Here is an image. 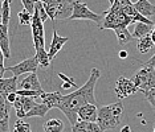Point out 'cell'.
Here are the masks:
<instances>
[{
  "label": "cell",
  "mask_w": 155,
  "mask_h": 132,
  "mask_svg": "<svg viewBox=\"0 0 155 132\" xmlns=\"http://www.w3.org/2000/svg\"><path fill=\"white\" fill-rule=\"evenodd\" d=\"M36 2H41L44 4H53V3H58L60 0H36Z\"/></svg>",
  "instance_id": "36"
},
{
  "label": "cell",
  "mask_w": 155,
  "mask_h": 132,
  "mask_svg": "<svg viewBox=\"0 0 155 132\" xmlns=\"http://www.w3.org/2000/svg\"><path fill=\"white\" fill-rule=\"evenodd\" d=\"M28 132H31V130H29V131H28Z\"/></svg>",
  "instance_id": "43"
},
{
  "label": "cell",
  "mask_w": 155,
  "mask_h": 132,
  "mask_svg": "<svg viewBox=\"0 0 155 132\" xmlns=\"http://www.w3.org/2000/svg\"><path fill=\"white\" fill-rule=\"evenodd\" d=\"M51 110L49 107L45 105V103H37L36 106L33 107L32 110L29 111V112H27V115H25V118H32V116H38V118H44L45 115L48 114V111Z\"/></svg>",
  "instance_id": "21"
},
{
  "label": "cell",
  "mask_w": 155,
  "mask_h": 132,
  "mask_svg": "<svg viewBox=\"0 0 155 132\" xmlns=\"http://www.w3.org/2000/svg\"><path fill=\"white\" fill-rule=\"evenodd\" d=\"M69 41V37H61L58 36L57 30L53 29V37H52V42H51V46H49V50H48V54H49V60H53L56 57V54L58 53L60 50L64 48V45Z\"/></svg>",
  "instance_id": "10"
},
{
  "label": "cell",
  "mask_w": 155,
  "mask_h": 132,
  "mask_svg": "<svg viewBox=\"0 0 155 132\" xmlns=\"http://www.w3.org/2000/svg\"><path fill=\"white\" fill-rule=\"evenodd\" d=\"M62 98H64V95L61 93L54 91V93H44L40 98H36V99H40L49 108H58V106L62 102Z\"/></svg>",
  "instance_id": "12"
},
{
  "label": "cell",
  "mask_w": 155,
  "mask_h": 132,
  "mask_svg": "<svg viewBox=\"0 0 155 132\" xmlns=\"http://www.w3.org/2000/svg\"><path fill=\"white\" fill-rule=\"evenodd\" d=\"M24 9H27L28 12H31L33 15L35 9H36V0H21Z\"/></svg>",
  "instance_id": "30"
},
{
  "label": "cell",
  "mask_w": 155,
  "mask_h": 132,
  "mask_svg": "<svg viewBox=\"0 0 155 132\" xmlns=\"http://www.w3.org/2000/svg\"><path fill=\"white\" fill-rule=\"evenodd\" d=\"M19 87H20V90H36V91H41V90H43L36 73H29V74L20 82Z\"/></svg>",
  "instance_id": "13"
},
{
  "label": "cell",
  "mask_w": 155,
  "mask_h": 132,
  "mask_svg": "<svg viewBox=\"0 0 155 132\" xmlns=\"http://www.w3.org/2000/svg\"><path fill=\"white\" fill-rule=\"evenodd\" d=\"M154 132H155V126H154Z\"/></svg>",
  "instance_id": "42"
},
{
  "label": "cell",
  "mask_w": 155,
  "mask_h": 132,
  "mask_svg": "<svg viewBox=\"0 0 155 132\" xmlns=\"http://www.w3.org/2000/svg\"><path fill=\"white\" fill-rule=\"evenodd\" d=\"M104 21L101 24V29H118V28H127L130 24H134L133 17H130L121 12L106 11L104 12Z\"/></svg>",
  "instance_id": "4"
},
{
  "label": "cell",
  "mask_w": 155,
  "mask_h": 132,
  "mask_svg": "<svg viewBox=\"0 0 155 132\" xmlns=\"http://www.w3.org/2000/svg\"><path fill=\"white\" fill-rule=\"evenodd\" d=\"M17 77L13 75L12 78H0V94H8L17 93Z\"/></svg>",
  "instance_id": "17"
},
{
  "label": "cell",
  "mask_w": 155,
  "mask_h": 132,
  "mask_svg": "<svg viewBox=\"0 0 155 132\" xmlns=\"http://www.w3.org/2000/svg\"><path fill=\"white\" fill-rule=\"evenodd\" d=\"M69 87H73L70 83H66V82H64V85H62V89H69Z\"/></svg>",
  "instance_id": "38"
},
{
  "label": "cell",
  "mask_w": 155,
  "mask_h": 132,
  "mask_svg": "<svg viewBox=\"0 0 155 132\" xmlns=\"http://www.w3.org/2000/svg\"><path fill=\"white\" fill-rule=\"evenodd\" d=\"M114 91H115L117 98L119 100H122V99L127 98V96H130V95H133V94H135L137 91H139V89L134 85V82L131 81V79L121 75V77L117 79V82H115Z\"/></svg>",
  "instance_id": "7"
},
{
  "label": "cell",
  "mask_w": 155,
  "mask_h": 132,
  "mask_svg": "<svg viewBox=\"0 0 155 132\" xmlns=\"http://www.w3.org/2000/svg\"><path fill=\"white\" fill-rule=\"evenodd\" d=\"M144 65H147V66H151V68H154L155 69V54L153 55V57L150 58L147 62H144Z\"/></svg>",
  "instance_id": "35"
},
{
  "label": "cell",
  "mask_w": 155,
  "mask_h": 132,
  "mask_svg": "<svg viewBox=\"0 0 155 132\" xmlns=\"http://www.w3.org/2000/svg\"><path fill=\"white\" fill-rule=\"evenodd\" d=\"M20 99H21V102H23V108H24L25 112H29V111L37 105V102H36V99L35 98H29V96H20Z\"/></svg>",
  "instance_id": "26"
},
{
  "label": "cell",
  "mask_w": 155,
  "mask_h": 132,
  "mask_svg": "<svg viewBox=\"0 0 155 132\" xmlns=\"http://www.w3.org/2000/svg\"><path fill=\"white\" fill-rule=\"evenodd\" d=\"M32 36H33V44L35 49L38 50L41 48H45V32H44V23L38 13L35 11L32 17Z\"/></svg>",
  "instance_id": "6"
},
{
  "label": "cell",
  "mask_w": 155,
  "mask_h": 132,
  "mask_svg": "<svg viewBox=\"0 0 155 132\" xmlns=\"http://www.w3.org/2000/svg\"><path fill=\"white\" fill-rule=\"evenodd\" d=\"M109 11H113V12H121V13H125L130 17H134L137 15V9L134 8V4L130 0H114L113 5L110 7Z\"/></svg>",
  "instance_id": "9"
},
{
  "label": "cell",
  "mask_w": 155,
  "mask_h": 132,
  "mask_svg": "<svg viewBox=\"0 0 155 132\" xmlns=\"http://www.w3.org/2000/svg\"><path fill=\"white\" fill-rule=\"evenodd\" d=\"M134 8L142 16L147 17V19H151V17L155 15V5L151 4L149 0H138V2L134 4Z\"/></svg>",
  "instance_id": "16"
},
{
  "label": "cell",
  "mask_w": 155,
  "mask_h": 132,
  "mask_svg": "<svg viewBox=\"0 0 155 132\" xmlns=\"http://www.w3.org/2000/svg\"><path fill=\"white\" fill-rule=\"evenodd\" d=\"M101 75V71L98 69H91L90 77L87 82L82 87H78L76 91L64 95L61 105L58 106V110L64 112V115L68 118L70 126H74L78 121V111L81 107H84L87 103H93L97 105L96 96H94V89H96V83Z\"/></svg>",
  "instance_id": "1"
},
{
  "label": "cell",
  "mask_w": 155,
  "mask_h": 132,
  "mask_svg": "<svg viewBox=\"0 0 155 132\" xmlns=\"http://www.w3.org/2000/svg\"><path fill=\"white\" fill-rule=\"evenodd\" d=\"M72 132H87L86 127H85V121L78 120L77 124H74V126L72 127Z\"/></svg>",
  "instance_id": "31"
},
{
  "label": "cell",
  "mask_w": 155,
  "mask_h": 132,
  "mask_svg": "<svg viewBox=\"0 0 155 132\" xmlns=\"http://www.w3.org/2000/svg\"><path fill=\"white\" fill-rule=\"evenodd\" d=\"M31 130L29 124L23 121L21 119H17L15 121V127H13V132H28Z\"/></svg>",
  "instance_id": "27"
},
{
  "label": "cell",
  "mask_w": 155,
  "mask_h": 132,
  "mask_svg": "<svg viewBox=\"0 0 155 132\" xmlns=\"http://www.w3.org/2000/svg\"><path fill=\"white\" fill-rule=\"evenodd\" d=\"M19 25H32V17L33 15L31 12H28L27 9L19 12Z\"/></svg>",
  "instance_id": "25"
},
{
  "label": "cell",
  "mask_w": 155,
  "mask_h": 132,
  "mask_svg": "<svg viewBox=\"0 0 155 132\" xmlns=\"http://www.w3.org/2000/svg\"><path fill=\"white\" fill-rule=\"evenodd\" d=\"M131 81L139 89V91H150L155 89V69L143 64V68L133 75Z\"/></svg>",
  "instance_id": "3"
},
{
  "label": "cell",
  "mask_w": 155,
  "mask_h": 132,
  "mask_svg": "<svg viewBox=\"0 0 155 132\" xmlns=\"http://www.w3.org/2000/svg\"><path fill=\"white\" fill-rule=\"evenodd\" d=\"M153 45H154V41L151 39V34L150 36L143 37V39L138 40V52L142 54H146L147 52L153 48Z\"/></svg>",
  "instance_id": "24"
},
{
  "label": "cell",
  "mask_w": 155,
  "mask_h": 132,
  "mask_svg": "<svg viewBox=\"0 0 155 132\" xmlns=\"http://www.w3.org/2000/svg\"><path fill=\"white\" fill-rule=\"evenodd\" d=\"M121 132H130V127H129V126H125V127H123L122 130H121Z\"/></svg>",
  "instance_id": "39"
},
{
  "label": "cell",
  "mask_w": 155,
  "mask_h": 132,
  "mask_svg": "<svg viewBox=\"0 0 155 132\" xmlns=\"http://www.w3.org/2000/svg\"><path fill=\"white\" fill-rule=\"evenodd\" d=\"M44 132H62L64 131V121L58 118L49 119L44 123Z\"/></svg>",
  "instance_id": "19"
},
{
  "label": "cell",
  "mask_w": 155,
  "mask_h": 132,
  "mask_svg": "<svg viewBox=\"0 0 155 132\" xmlns=\"http://www.w3.org/2000/svg\"><path fill=\"white\" fill-rule=\"evenodd\" d=\"M58 77L61 78V79H62V81H64V82H66V83H70V85H72V86H73V87H74V89H78V87H77V85H76V82L73 81L72 78L66 77V75H65V74H62V73H58Z\"/></svg>",
  "instance_id": "33"
},
{
  "label": "cell",
  "mask_w": 155,
  "mask_h": 132,
  "mask_svg": "<svg viewBox=\"0 0 155 132\" xmlns=\"http://www.w3.org/2000/svg\"><path fill=\"white\" fill-rule=\"evenodd\" d=\"M0 49H2V54L4 55L7 60L11 58V48H9V37H8V25H3L0 24Z\"/></svg>",
  "instance_id": "15"
},
{
  "label": "cell",
  "mask_w": 155,
  "mask_h": 132,
  "mask_svg": "<svg viewBox=\"0 0 155 132\" xmlns=\"http://www.w3.org/2000/svg\"><path fill=\"white\" fill-rule=\"evenodd\" d=\"M73 2L74 0H61L58 9H57V13H56V20H65V19H70L72 17L73 9H74Z\"/></svg>",
  "instance_id": "14"
},
{
  "label": "cell",
  "mask_w": 155,
  "mask_h": 132,
  "mask_svg": "<svg viewBox=\"0 0 155 132\" xmlns=\"http://www.w3.org/2000/svg\"><path fill=\"white\" fill-rule=\"evenodd\" d=\"M118 55H119V58H122V60H125V58H127V55H129V53L126 50H121L118 53Z\"/></svg>",
  "instance_id": "37"
},
{
  "label": "cell",
  "mask_w": 155,
  "mask_h": 132,
  "mask_svg": "<svg viewBox=\"0 0 155 132\" xmlns=\"http://www.w3.org/2000/svg\"><path fill=\"white\" fill-rule=\"evenodd\" d=\"M123 114V105L121 100L113 103V105L102 106L98 108V119L97 123L104 131L113 130L119 124L121 121V116Z\"/></svg>",
  "instance_id": "2"
},
{
  "label": "cell",
  "mask_w": 155,
  "mask_h": 132,
  "mask_svg": "<svg viewBox=\"0 0 155 132\" xmlns=\"http://www.w3.org/2000/svg\"><path fill=\"white\" fill-rule=\"evenodd\" d=\"M98 119V108L97 105L87 103L84 107H81L78 111V120L82 121H97Z\"/></svg>",
  "instance_id": "11"
},
{
  "label": "cell",
  "mask_w": 155,
  "mask_h": 132,
  "mask_svg": "<svg viewBox=\"0 0 155 132\" xmlns=\"http://www.w3.org/2000/svg\"><path fill=\"white\" fill-rule=\"evenodd\" d=\"M151 39H153V41H154V44H155V29L153 30V33H151Z\"/></svg>",
  "instance_id": "40"
},
{
  "label": "cell",
  "mask_w": 155,
  "mask_h": 132,
  "mask_svg": "<svg viewBox=\"0 0 155 132\" xmlns=\"http://www.w3.org/2000/svg\"><path fill=\"white\" fill-rule=\"evenodd\" d=\"M144 96H146V99L150 102V105L155 108V89L154 90H150V91H144Z\"/></svg>",
  "instance_id": "32"
},
{
  "label": "cell",
  "mask_w": 155,
  "mask_h": 132,
  "mask_svg": "<svg viewBox=\"0 0 155 132\" xmlns=\"http://www.w3.org/2000/svg\"><path fill=\"white\" fill-rule=\"evenodd\" d=\"M85 127L87 132H104V130L100 127L97 121H85Z\"/></svg>",
  "instance_id": "29"
},
{
  "label": "cell",
  "mask_w": 155,
  "mask_h": 132,
  "mask_svg": "<svg viewBox=\"0 0 155 132\" xmlns=\"http://www.w3.org/2000/svg\"><path fill=\"white\" fill-rule=\"evenodd\" d=\"M115 32V36H117V40H118V44L119 45H126L129 42H131V41L134 40L133 37V33L129 32L127 28H118V29L114 30Z\"/></svg>",
  "instance_id": "20"
},
{
  "label": "cell",
  "mask_w": 155,
  "mask_h": 132,
  "mask_svg": "<svg viewBox=\"0 0 155 132\" xmlns=\"http://www.w3.org/2000/svg\"><path fill=\"white\" fill-rule=\"evenodd\" d=\"M154 30V25L150 24H144V23H135L134 25V32H133V37L137 40H140L146 36H150Z\"/></svg>",
  "instance_id": "18"
},
{
  "label": "cell",
  "mask_w": 155,
  "mask_h": 132,
  "mask_svg": "<svg viewBox=\"0 0 155 132\" xmlns=\"http://www.w3.org/2000/svg\"><path fill=\"white\" fill-rule=\"evenodd\" d=\"M38 66L40 65H38L36 57H32V58H28V60H24L21 62H19L17 65L9 66L7 70L12 71L15 77H19V75L25 74V73H36Z\"/></svg>",
  "instance_id": "8"
},
{
  "label": "cell",
  "mask_w": 155,
  "mask_h": 132,
  "mask_svg": "<svg viewBox=\"0 0 155 132\" xmlns=\"http://www.w3.org/2000/svg\"><path fill=\"white\" fill-rule=\"evenodd\" d=\"M73 5H74V9H73V15L70 17L72 20H91V21L97 23L101 27L102 21H104V17H105L104 13H101V15L94 13L93 11L89 9L86 3H82L81 0H74Z\"/></svg>",
  "instance_id": "5"
},
{
  "label": "cell",
  "mask_w": 155,
  "mask_h": 132,
  "mask_svg": "<svg viewBox=\"0 0 155 132\" xmlns=\"http://www.w3.org/2000/svg\"><path fill=\"white\" fill-rule=\"evenodd\" d=\"M36 60L38 62V65H40V68H44V69H47L49 64H51V60H49V54H48V52L45 50V48H41V49H38L36 50Z\"/></svg>",
  "instance_id": "22"
},
{
  "label": "cell",
  "mask_w": 155,
  "mask_h": 132,
  "mask_svg": "<svg viewBox=\"0 0 155 132\" xmlns=\"http://www.w3.org/2000/svg\"><path fill=\"white\" fill-rule=\"evenodd\" d=\"M109 3H110V5H113V3H114V0H109Z\"/></svg>",
  "instance_id": "41"
},
{
  "label": "cell",
  "mask_w": 155,
  "mask_h": 132,
  "mask_svg": "<svg viewBox=\"0 0 155 132\" xmlns=\"http://www.w3.org/2000/svg\"><path fill=\"white\" fill-rule=\"evenodd\" d=\"M11 3L12 0H4L2 4V24L8 25L11 19Z\"/></svg>",
  "instance_id": "23"
},
{
  "label": "cell",
  "mask_w": 155,
  "mask_h": 132,
  "mask_svg": "<svg viewBox=\"0 0 155 132\" xmlns=\"http://www.w3.org/2000/svg\"><path fill=\"white\" fill-rule=\"evenodd\" d=\"M17 98H19V95H17V93H11L7 95V100H8V103H11V105H13V103L17 100Z\"/></svg>",
  "instance_id": "34"
},
{
  "label": "cell",
  "mask_w": 155,
  "mask_h": 132,
  "mask_svg": "<svg viewBox=\"0 0 155 132\" xmlns=\"http://www.w3.org/2000/svg\"><path fill=\"white\" fill-rule=\"evenodd\" d=\"M35 11H36L38 13V16L41 17L43 23H45V20L49 19L48 13H47V11H45V8H44V4L41 2H36V9H35Z\"/></svg>",
  "instance_id": "28"
}]
</instances>
